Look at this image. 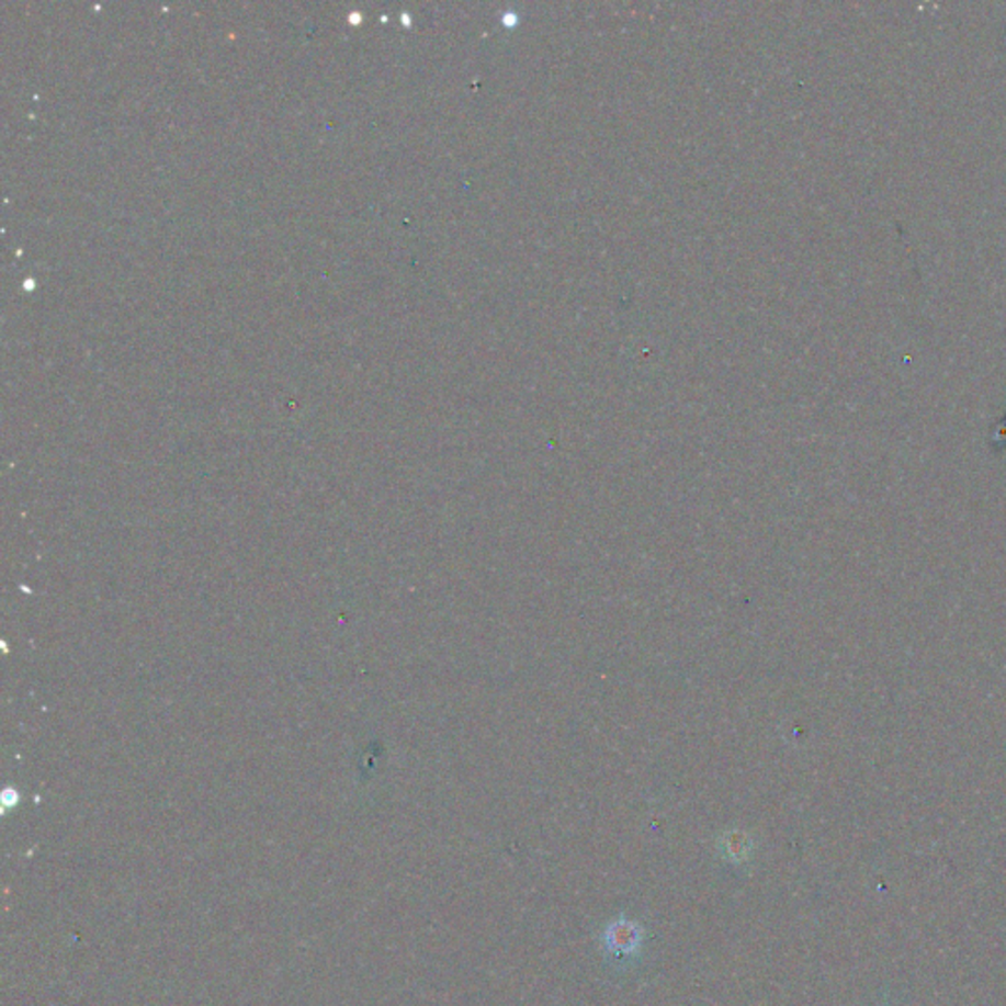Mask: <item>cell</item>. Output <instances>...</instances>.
Segmentation results:
<instances>
[{
	"label": "cell",
	"mask_w": 1006,
	"mask_h": 1006,
	"mask_svg": "<svg viewBox=\"0 0 1006 1006\" xmlns=\"http://www.w3.org/2000/svg\"><path fill=\"white\" fill-rule=\"evenodd\" d=\"M640 943L641 928L635 922L621 918L610 924L606 930V948L615 956H630L640 948Z\"/></svg>",
	"instance_id": "cell-1"
}]
</instances>
